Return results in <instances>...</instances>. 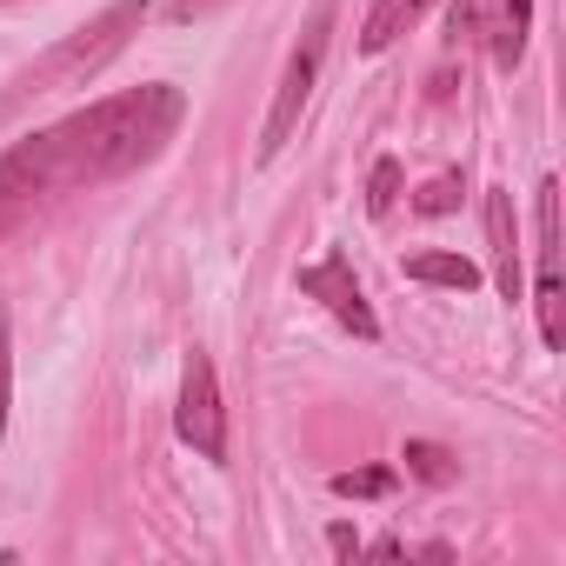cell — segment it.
<instances>
[{"label":"cell","instance_id":"cell-1","mask_svg":"<svg viewBox=\"0 0 566 566\" xmlns=\"http://www.w3.org/2000/svg\"><path fill=\"white\" fill-rule=\"evenodd\" d=\"M180 114H187L180 87L147 81V87H127L114 101H94V107L14 140L8 154H0V240L28 233L67 193L114 187V180L140 174L147 160H160L174 127H180Z\"/></svg>","mask_w":566,"mask_h":566},{"label":"cell","instance_id":"cell-2","mask_svg":"<svg viewBox=\"0 0 566 566\" xmlns=\"http://www.w3.org/2000/svg\"><path fill=\"white\" fill-rule=\"evenodd\" d=\"M140 21H147V0H114V8L101 14V21H87V28H74L41 67H28L21 74V94H54V87H81V81H94L134 34H140Z\"/></svg>","mask_w":566,"mask_h":566},{"label":"cell","instance_id":"cell-3","mask_svg":"<svg viewBox=\"0 0 566 566\" xmlns=\"http://www.w3.org/2000/svg\"><path fill=\"white\" fill-rule=\"evenodd\" d=\"M327 34H334V0H314V14H307L301 41H294V54H287V74H280V87H273L266 127H260V167L280 160V147L294 140V127H301V114H307V101H314L321 61H327Z\"/></svg>","mask_w":566,"mask_h":566},{"label":"cell","instance_id":"cell-4","mask_svg":"<svg viewBox=\"0 0 566 566\" xmlns=\"http://www.w3.org/2000/svg\"><path fill=\"white\" fill-rule=\"evenodd\" d=\"M174 433L200 453V460H227V407H220V380L213 360L193 347L187 374H180V407H174Z\"/></svg>","mask_w":566,"mask_h":566},{"label":"cell","instance_id":"cell-5","mask_svg":"<svg viewBox=\"0 0 566 566\" xmlns=\"http://www.w3.org/2000/svg\"><path fill=\"white\" fill-rule=\"evenodd\" d=\"M526 28H533V0H453V41L480 34L500 74L520 67V54H526Z\"/></svg>","mask_w":566,"mask_h":566},{"label":"cell","instance_id":"cell-6","mask_svg":"<svg viewBox=\"0 0 566 566\" xmlns=\"http://www.w3.org/2000/svg\"><path fill=\"white\" fill-rule=\"evenodd\" d=\"M301 294L321 301V307H327L340 327H354L360 340H380V321H374V307H367V294H360V280H354V266H347L340 253L301 266Z\"/></svg>","mask_w":566,"mask_h":566},{"label":"cell","instance_id":"cell-7","mask_svg":"<svg viewBox=\"0 0 566 566\" xmlns=\"http://www.w3.org/2000/svg\"><path fill=\"white\" fill-rule=\"evenodd\" d=\"M539 340H566V287H559V180H539Z\"/></svg>","mask_w":566,"mask_h":566},{"label":"cell","instance_id":"cell-8","mask_svg":"<svg viewBox=\"0 0 566 566\" xmlns=\"http://www.w3.org/2000/svg\"><path fill=\"white\" fill-rule=\"evenodd\" d=\"M486 247H493V280L500 294L520 301V240H513V193H486Z\"/></svg>","mask_w":566,"mask_h":566},{"label":"cell","instance_id":"cell-9","mask_svg":"<svg viewBox=\"0 0 566 566\" xmlns=\"http://www.w3.org/2000/svg\"><path fill=\"white\" fill-rule=\"evenodd\" d=\"M427 8H433V0H374V14H367V28H360V54H387L400 34L420 28Z\"/></svg>","mask_w":566,"mask_h":566},{"label":"cell","instance_id":"cell-10","mask_svg":"<svg viewBox=\"0 0 566 566\" xmlns=\"http://www.w3.org/2000/svg\"><path fill=\"white\" fill-rule=\"evenodd\" d=\"M407 280H420V287L473 294V287H480V266H473L467 253H413V260H407Z\"/></svg>","mask_w":566,"mask_h":566},{"label":"cell","instance_id":"cell-11","mask_svg":"<svg viewBox=\"0 0 566 566\" xmlns=\"http://www.w3.org/2000/svg\"><path fill=\"white\" fill-rule=\"evenodd\" d=\"M394 207H400V160H394V154H380V160H374V174H367V213H374V220H387Z\"/></svg>","mask_w":566,"mask_h":566},{"label":"cell","instance_id":"cell-12","mask_svg":"<svg viewBox=\"0 0 566 566\" xmlns=\"http://www.w3.org/2000/svg\"><path fill=\"white\" fill-rule=\"evenodd\" d=\"M400 460H407V473H420L427 486H447V480L460 473V467H453V453H447V447H433V440H407V453H400Z\"/></svg>","mask_w":566,"mask_h":566},{"label":"cell","instance_id":"cell-13","mask_svg":"<svg viewBox=\"0 0 566 566\" xmlns=\"http://www.w3.org/2000/svg\"><path fill=\"white\" fill-rule=\"evenodd\" d=\"M460 193H467V180H460V174H433V180L413 193V213L440 220V213H453V207H460Z\"/></svg>","mask_w":566,"mask_h":566},{"label":"cell","instance_id":"cell-14","mask_svg":"<svg viewBox=\"0 0 566 566\" xmlns=\"http://www.w3.org/2000/svg\"><path fill=\"white\" fill-rule=\"evenodd\" d=\"M334 493H340V500H380V493H394V473H387V467H360V473H334Z\"/></svg>","mask_w":566,"mask_h":566},{"label":"cell","instance_id":"cell-15","mask_svg":"<svg viewBox=\"0 0 566 566\" xmlns=\"http://www.w3.org/2000/svg\"><path fill=\"white\" fill-rule=\"evenodd\" d=\"M8 387H14V347H8V314H0V427H8Z\"/></svg>","mask_w":566,"mask_h":566},{"label":"cell","instance_id":"cell-16","mask_svg":"<svg viewBox=\"0 0 566 566\" xmlns=\"http://www.w3.org/2000/svg\"><path fill=\"white\" fill-rule=\"evenodd\" d=\"M327 539H334V553H360V533H354V526H334Z\"/></svg>","mask_w":566,"mask_h":566}]
</instances>
